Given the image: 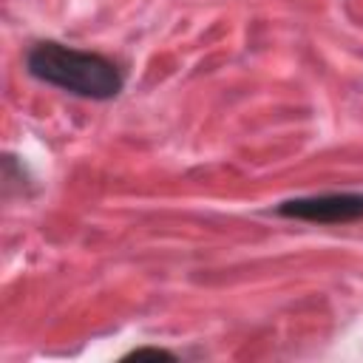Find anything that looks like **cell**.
I'll return each mask as SVG.
<instances>
[{
    "label": "cell",
    "mask_w": 363,
    "mask_h": 363,
    "mask_svg": "<svg viewBox=\"0 0 363 363\" xmlns=\"http://www.w3.org/2000/svg\"><path fill=\"white\" fill-rule=\"evenodd\" d=\"M26 71L45 85L94 102L113 99L125 85L122 71L108 57L54 40H43L28 48Z\"/></svg>",
    "instance_id": "1"
},
{
    "label": "cell",
    "mask_w": 363,
    "mask_h": 363,
    "mask_svg": "<svg viewBox=\"0 0 363 363\" xmlns=\"http://www.w3.org/2000/svg\"><path fill=\"white\" fill-rule=\"evenodd\" d=\"M284 218H298L309 224H349L363 218V193H320L286 199L275 207Z\"/></svg>",
    "instance_id": "2"
},
{
    "label": "cell",
    "mask_w": 363,
    "mask_h": 363,
    "mask_svg": "<svg viewBox=\"0 0 363 363\" xmlns=\"http://www.w3.org/2000/svg\"><path fill=\"white\" fill-rule=\"evenodd\" d=\"M145 357H153V360H176V354H173V352L159 349V346H142V349H133L125 360H145Z\"/></svg>",
    "instance_id": "3"
}]
</instances>
